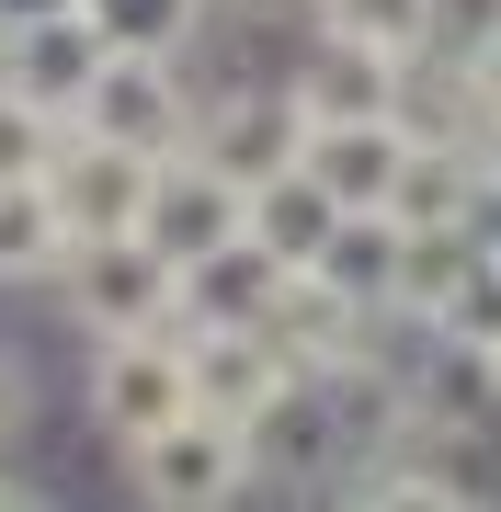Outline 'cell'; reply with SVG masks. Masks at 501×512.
<instances>
[{"label": "cell", "mask_w": 501, "mask_h": 512, "mask_svg": "<svg viewBox=\"0 0 501 512\" xmlns=\"http://www.w3.org/2000/svg\"><path fill=\"white\" fill-rule=\"evenodd\" d=\"M80 126L92 137H126L149 148V160H171V148H194V114H205V80L183 46H103V69L80 80Z\"/></svg>", "instance_id": "obj_1"}, {"label": "cell", "mask_w": 501, "mask_h": 512, "mask_svg": "<svg viewBox=\"0 0 501 512\" xmlns=\"http://www.w3.org/2000/svg\"><path fill=\"white\" fill-rule=\"evenodd\" d=\"M57 319H69L80 342H114V330H171V319H183V262H160L137 228L69 239V262H57Z\"/></svg>", "instance_id": "obj_2"}, {"label": "cell", "mask_w": 501, "mask_h": 512, "mask_svg": "<svg viewBox=\"0 0 501 512\" xmlns=\"http://www.w3.org/2000/svg\"><path fill=\"white\" fill-rule=\"evenodd\" d=\"M194 410V365H183V330H114V342L80 353V421L126 456V444H149L160 421Z\"/></svg>", "instance_id": "obj_3"}, {"label": "cell", "mask_w": 501, "mask_h": 512, "mask_svg": "<svg viewBox=\"0 0 501 512\" xmlns=\"http://www.w3.org/2000/svg\"><path fill=\"white\" fill-rule=\"evenodd\" d=\"M126 490L149 501V512H228V501H251L262 478H251V433L240 421H217V410H183V421H160L149 444H126Z\"/></svg>", "instance_id": "obj_4"}, {"label": "cell", "mask_w": 501, "mask_h": 512, "mask_svg": "<svg viewBox=\"0 0 501 512\" xmlns=\"http://www.w3.org/2000/svg\"><path fill=\"white\" fill-rule=\"evenodd\" d=\"M240 228H251V183L217 171L205 148H171V160L149 171V217H137V239H149L160 262H205V251H228Z\"/></svg>", "instance_id": "obj_5"}, {"label": "cell", "mask_w": 501, "mask_h": 512, "mask_svg": "<svg viewBox=\"0 0 501 512\" xmlns=\"http://www.w3.org/2000/svg\"><path fill=\"white\" fill-rule=\"evenodd\" d=\"M285 80H297V103H308V114H399L410 57H399V46H376V35H353V23H319V12H297Z\"/></svg>", "instance_id": "obj_6"}, {"label": "cell", "mask_w": 501, "mask_h": 512, "mask_svg": "<svg viewBox=\"0 0 501 512\" xmlns=\"http://www.w3.org/2000/svg\"><path fill=\"white\" fill-rule=\"evenodd\" d=\"M342 467H353V444H342V421H331V387H319V376H285L274 410L251 421V478H262V490H308V501H331Z\"/></svg>", "instance_id": "obj_7"}, {"label": "cell", "mask_w": 501, "mask_h": 512, "mask_svg": "<svg viewBox=\"0 0 501 512\" xmlns=\"http://www.w3.org/2000/svg\"><path fill=\"white\" fill-rule=\"evenodd\" d=\"M183 365H194V410L240 421V433L274 410V387L297 376V365L274 353V330H262V319H183Z\"/></svg>", "instance_id": "obj_8"}, {"label": "cell", "mask_w": 501, "mask_h": 512, "mask_svg": "<svg viewBox=\"0 0 501 512\" xmlns=\"http://www.w3.org/2000/svg\"><path fill=\"white\" fill-rule=\"evenodd\" d=\"M149 148H126V137H92V126H69V148H57V217H69V239H114V228H137L149 217Z\"/></svg>", "instance_id": "obj_9"}, {"label": "cell", "mask_w": 501, "mask_h": 512, "mask_svg": "<svg viewBox=\"0 0 501 512\" xmlns=\"http://www.w3.org/2000/svg\"><path fill=\"white\" fill-rule=\"evenodd\" d=\"M262 330H274V353H285L297 376H331L342 353H365V342H376L388 319H376L365 296H342V285H331V274L308 262V274H285V285H274V308H262Z\"/></svg>", "instance_id": "obj_10"}, {"label": "cell", "mask_w": 501, "mask_h": 512, "mask_svg": "<svg viewBox=\"0 0 501 512\" xmlns=\"http://www.w3.org/2000/svg\"><path fill=\"white\" fill-rule=\"evenodd\" d=\"M399 160H410V126H399V114H308V160L297 171L331 205H388Z\"/></svg>", "instance_id": "obj_11"}, {"label": "cell", "mask_w": 501, "mask_h": 512, "mask_svg": "<svg viewBox=\"0 0 501 512\" xmlns=\"http://www.w3.org/2000/svg\"><path fill=\"white\" fill-rule=\"evenodd\" d=\"M103 46H114L103 12L69 0V12H46V23H12V69H0V80H23L35 103H80V80L103 69Z\"/></svg>", "instance_id": "obj_12"}, {"label": "cell", "mask_w": 501, "mask_h": 512, "mask_svg": "<svg viewBox=\"0 0 501 512\" xmlns=\"http://www.w3.org/2000/svg\"><path fill=\"white\" fill-rule=\"evenodd\" d=\"M57 262H69V217H57V183H46V171L0 183V296L57 285Z\"/></svg>", "instance_id": "obj_13"}, {"label": "cell", "mask_w": 501, "mask_h": 512, "mask_svg": "<svg viewBox=\"0 0 501 512\" xmlns=\"http://www.w3.org/2000/svg\"><path fill=\"white\" fill-rule=\"evenodd\" d=\"M479 148L467 137H410V160H399V183H388V217L399 228H456L467 217V194H479Z\"/></svg>", "instance_id": "obj_14"}, {"label": "cell", "mask_w": 501, "mask_h": 512, "mask_svg": "<svg viewBox=\"0 0 501 512\" xmlns=\"http://www.w3.org/2000/svg\"><path fill=\"white\" fill-rule=\"evenodd\" d=\"M274 285H285V262L240 228L228 251L183 262V319H262V308H274ZM183 319H171V330H183Z\"/></svg>", "instance_id": "obj_15"}, {"label": "cell", "mask_w": 501, "mask_h": 512, "mask_svg": "<svg viewBox=\"0 0 501 512\" xmlns=\"http://www.w3.org/2000/svg\"><path fill=\"white\" fill-rule=\"evenodd\" d=\"M331 228H342V205L308 183V171H274V183H251V239L285 262V274H308L319 251H331Z\"/></svg>", "instance_id": "obj_16"}, {"label": "cell", "mask_w": 501, "mask_h": 512, "mask_svg": "<svg viewBox=\"0 0 501 512\" xmlns=\"http://www.w3.org/2000/svg\"><path fill=\"white\" fill-rule=\"evenodd\" d=\"M467 274H479L467 228H399V296H388V319H399V330H433V319L456 308Z\"/></svg>", "instance_id": "obj_17"}, {"label": "cell", "mask_w": 501, "mask_h": 512, "mask_svg": "<svg viewBox=\"0 0 501 512\" xmlns=\"http://www.w3.org/2000/svg\"><path fill=\"white\" fill-rule=\"evenodd\" d=\"M319 274L388 319V296H399V217H388V205H342V228H331V251H319Z\"/></svg>", "instance_id": "obj_18"}, {"label": "cell", "mask_w": 501, "mask_h": 512, "mask_svg": "<svg viewBox=\"0 0 501 512\" xmlns=\"http://www.w3.org/2000/svg\"><path fill=\"white\" fill-rule=\"evenodd\" d=\"M69 126H80L69 103H35L23 80H0V183H23V171H57Z\"/></svg>", "instance_id": "obj_19"}, {"label": "cell", "mask_w": 501, "mask_h": 512, "mask_svg": "<svg viewBox=\"0 0 501 512\" xmlns=\"http://www.w3.org/2000/svg\"><path fill=\"white\" fill-rule=\"evenodd\" d=\"M319 23H353V35H376V46H399V57H422L433 35V0H308Z\"/></svg>", "instance_id": "obj_20"}, {"label": "cell", "mask_w": 501, "mask_h": 512, "mask_svg": "<svg viewBox=\"0 0 501 512\" xmlns=\"http://www.w3.org/2000/svg\"><path fill=\"white\" fill-rule=\"evenodd\" d=\"M490 35H501V0H433V35L422 46L433 57H479Z\"/></svg>", "instance_id": "obj_21"}, {"label": "cell", "mask_w": 501, "mask_h": 512, "mask_svg": "<svg viewBox=\"0 0 501 512\" xmlns=\"http://www.w3.org/2000/svg\"><path fill=\"white\" fill-rule=\"evenodd\" d=\"M456 228H467V251L501 274V171H479V194H467V217H456Z\"/></svg>", "instance_id": "obj_22"}, {"label": "cell", "mask_w": 501, "mask_h": 512, "mask_svg": "<svg viewBox=\"0 0 501 512\" xmlns=\"http://www.w3.org/2000/svg\"><path fill=\"white\" fill-rule=\"evenodd\" d=\"M46 12H69V0H0V23H46Z\"/></svg>", "instance_id": "obj_23"}, {"label": "cell", "mask_w": 501, "mask_h": 512, "mask_svg": "<svg viewBox=\"0 0 501 512\" xmlns=\"http://www.w3.org/2000/svg\"><path fill=\"white\" fill-rule=\"evenodd\" d=\"M479 421H490V433H501V353H490V410H479Z\"/></svg>", "instance_id": "obj_24"}, {"label": "cell", "mask_w": 501, "mask_h": 512, "mask_svg": "<svg viewBox=\"0 0 501 512\" xmlns=\"http://www.w3.org/2000/svg\"><path fill=\"white\" fill-rule=\"evenodd\" d=\"M479 160H490V171H501V114H490V137H479Z\"/></svg>", "instance_id": "obj_25"}]
</instances>
